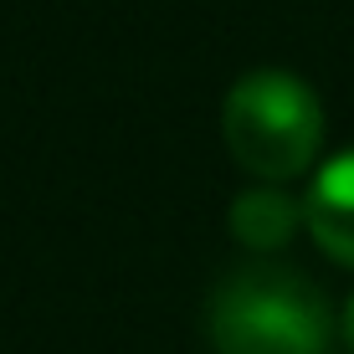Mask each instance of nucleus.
<instances>
[{
	"mask_svg": "<svg viewBox=\"0 0 354 354\" xmlns=\"http://www.w3.org/2000/svg\"><path fill=\"white\" fill-rule=\"evenodd\" d=\"M328 334L324 292L292 267H241L211 298L216 354H324Z\"/></svg>",
	"mask_w": 354,
	"mask_h": 354,
	"instance_id": "1",
	"label": "nucleus"
},
{
	"mask_svg": "<svg viewBox=\"0 0 354 354\" xmlns=\"http://www.w3.org/2000/svg\"><path fill=\"white\" fill-rule=\"evenodd\" d=\"M221 129H226L231 160L247 175L277 185V180H292L313 165V154L324 144V108L303 77L262 67V72H247L226 93Z\"/></svg>",
	"mask_w": 354,
	"mask_h": 354,
	"instance_id": "2",
	"label": "nucleus"
},
{
	"mask_svg": "<svg viewBox=\"0 0 354 354\" xmlns=\"http://www.w3.org/2000/svg\"><path fill=\"white\" fill-rule=\"evenodd\" d=\"M303 226L334 262L354 267V149L334 154L308 185L303 201Z\"/></svg>",
	"mask_w": 354,
	"mask_h": 354,
	"instance_id": "3",
	"label": "nucleus"
},
{
	"mask_svg": "<svg viewBox=\"0 0 354 354\" xmlns=\"http://www.w3.org/2000/svg\"><path fill=\"white\" fill-rule=\"evenodd\" d=\"M298 226H303V205L283 190H247L231 205V236L257 247V252L283 247Z\"/></svg>",
	"mask_w": 354,
	"mask_h": 354,
	"instance_id": "4",
	"label": "nucleus"
},
{
	"mask_svg": "<svg viewBox=\"0 0 354 354\" xmlns=\"http://www.w3.org/2000/svg\"><path fill=\"white\" fill-rule=\"evenodd\" d=\"M344 344L354 349V298H349V308H344Z\"/></svg>",
	"mask_w": 354,
	"mask_h": 354,
	"instance_id": "5",
	"label": "nucleus"
}]
</instances>
